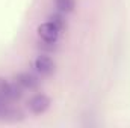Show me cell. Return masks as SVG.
Listing matches in <instances>:
<instances>
[{
	"mask_svg": "<svg viewBox=\"0 0 130 128\" xmlns=\"http://www.w3.org/2000/svg\"><path fill=\"white\" fill-rule=\"evenodd\" d=\"M59 33L61 30L53 24V23H42L39 27H38V35H39V38L44 41V42H52V44H55L56 41H58V38H59Z\"/></svg>",
	"mask_w": 130,
	"mask_h": 128,
	"instance_id": "6da1fadb",
	"label": "cell"
},
{
	"mask_svg": "<svg viewBox=\"0 0 130 128\" xmlns=\"http://www.w3.org/2000/svg\"><path fill=\"white\" fill-rule=\"evenodd\" d=\"M33 66L42 75H50L55 71V62H53V59L50 56H45V54L38 56L35 59V62H33Z\"/></svg>",
	"mask_w": 130,
	"mask_h": 128,
	"instance_id": "7a4b0ae2",
	"label": "cell"
},
{
	"mask_svg": "<svg viewBox=\"0 0 130 128\" xmlns=\"http://www.w3.org/2000/svg\"><path fill=\"white\" fill-rule=\"evenodd\" d=\"M48 107H50V98L44 94H38V95L32 96L29 101V109L36 115L44 113Z\"/></svg>",
	"mask_w": 130,
	"mask_h": 128,
	"instance_id": "3957f363",
	"label": "cell"
},
{
	"mask_svg": "<svg viewBox=\"0 0 130 128\" xmlns=\"http://www.w3.org/2000/svg\"><path fill=\"white\" fill-rule=\"evenodd\" d=\"M15 81L23 88V89H35L39 84V80L30 74V72H21L15 77Z\"/></svg>",
	"mask_w": 130,
	"mask_h": 128,
	"instance_id": "277c9868",
	"label": "cell"
},
{
	"mask_svg": "<svg viewBox=\"0 0 130 128\" xmlns=\"http://www.w3.org/2000/svg\"><path fill=\"white\" fill-rule=\"evenodd\" d=\"M55 5L58 8L59 12H73L74 11V6H76V0H55Z\"/></svg>",
	"mask_w": 130,
	"mask_h": 128,
	"instance_id": "5b68a950",
	"label": "cell"
},
{
	"mask_svg": "<svg viewBox=\"0 0 130 128\" xmlns=\"http://www.w3.org/2000/svg\"><path fill=\"white\" fill-rule=\"evenodd\" d=\"M9 91H11V83H8L3 77H0V99L9 102Z\"/></svg>",
	"mask_w": 130,
	"mask_h": 128,
	"instance_id": "8992f818",
	"label": "cell"
},
{
	"mask_svg": "<svg viewBox=\"0 0 130 128\" xmlns=\"http://www.w3.org/2000/svg\"><path fill=\"white\" fill-rule=\"evenodd\" d=\"M50 23H53L59 30H64L65 26H67V23H65L64 17L62 15H59V14H55V15H52L50 17Z\"/></svg>",
	"mask_w": 130,
	"mask_h": 128,
	"instance_id": "52a82bcc",
	"label": "cell"
}]
</instances>
